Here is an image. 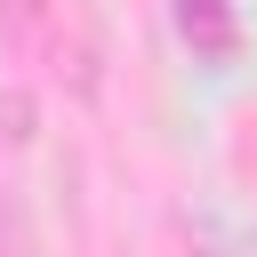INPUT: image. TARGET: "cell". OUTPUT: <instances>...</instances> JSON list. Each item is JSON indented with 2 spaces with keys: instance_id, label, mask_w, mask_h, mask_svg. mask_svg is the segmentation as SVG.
Returning <instances> with one entry per match:
<instances>
[{
  "instance_id": "cell-2",
  "label": "cell",
  "mask_w": 257,
  "mask_h": 257,
  "mask_svg": "<svg viewBox=\"0 0 257 257\" xmlns=\"http://www.w3.org/2000/svg\"><path fill=\"white\" fill-rule=\"evenodd\" d=\"M0 257H32V241H24V217H16V209H0Z\"/></svg>"
},
{
  "instance_id": "cell-1",
  "label": "cell",
  "mask_w": 257,
  "mask_h": 257,
  "mask_svg": "<svg viewBox=\"0 0 257 257\" xmlns=\"http://www.w3.org/2000/svg\"><path fill=\"white\" fill-rule=\"evenodd\" d=\"M177 32H185V48H193L201 64H233V48H241L233 0H177Z\"/></svg>"
}]
</instances>
